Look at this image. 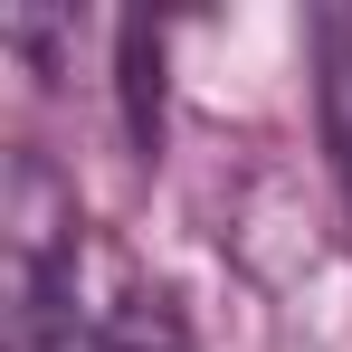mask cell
Returning a JSON list of instances; mask_svg holds the SVG:
<instances>
[{"label": "cell", "mask_w": 352, "mask_h": 352, "mask_svg": "<svg viewBox=\"0 0 352 352\" xmlns=\"http://www.w3.org/2000/svg\"><path fill=\"white\" fill-rule=\"evenodd\" d=\"M314 67H324V143H333V181L352 210V10L314 19Z\"/></svg>", "instance_id": "obj_1"}, {"label": "cell", "mask_w": 352, "mask_h": 352, "mask_svg": "<svg viewBox=\"0 0 352 352\" xmlns=\"http://www.w3.org/2000/svg\"><path fill=\"white\" fill-rule=\"evenodd\" d=\"M162 38L143 29V19H124V115H133V143H153V124H162Z\"/></svg>", "instance_id": "obj_2"}]
</instances>
